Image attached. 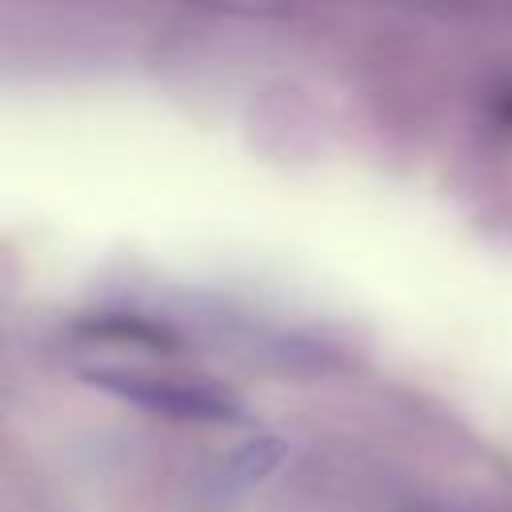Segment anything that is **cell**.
Masks as SVG:
<instances>
[{
    "instance_id": "1",
    "label": "cell",
    "mask_w": 512,
    "mask_h": 512,
    "mask_svg": "<svg viewBox=\"0 0 512 512\" xmlns=\"http://www.w3.org/2000/svg\"><path fill=\"white\" fill-rule=\"evenodd\" d=\"M88 384L100 392L128 400L144 412L188 420V424H240L248 412L236 392H228L216 380L200 376H156V372H136V368H96L88 372Z\"/></svg>"
},
{
    "instance_id": "2",
    "label": "cell",
    "mask_w": 512,
    "mask_h": 512,
    "mask_svg": "<svg viewBox=\"0 0 512 512\" xmlns=\"http://www.w3.org/2000/svg\"><path fill=\"white\" fill-rule=\"evenodd\" d=\"M288 456V444L280 436H252L244 444H236L232 452H224L200 480L204 496H240V492H252L260 488Z\"/></svg>"
}]
</instances>
